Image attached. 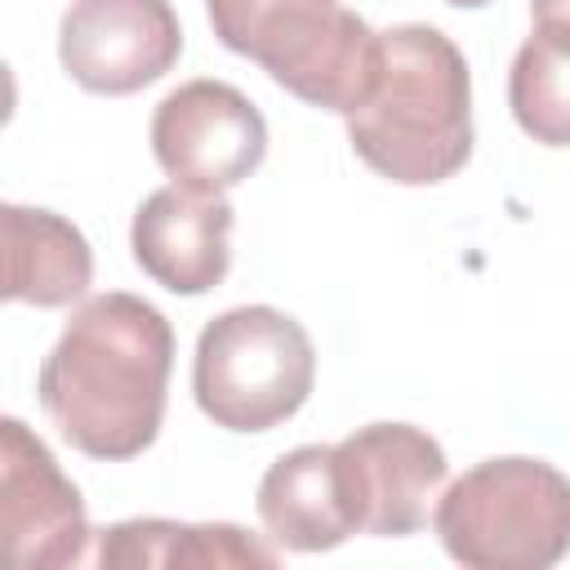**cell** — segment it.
<instances>
[{
	"instance_id": "cell-14",
	"label": "cell",
	"mask_w": 570,
	"mask_h": 570,
	"mask_svg": "<svg viewBox=\"0 0 570 570\" xmlns=\"http://www.w3.org/2000/svg\"><path fill=\"white\" fill-rule=\"evenodd\" d=\"M508 107L543 147H570V31L534 27L508 71Z\"/></svg>"
},
{
	"instance_id": "cell-4",
	"label": "cell",
	"mask_w": 570,
	"mask_h": 570,
	"mask_svg": "<svg viewBox=\"0 0 570 570\" xmlns=\"http://www.w3.org/2000/svg\"><path fill=\"white\" fill-rule=\"evenodd\" d=\"M316 383V352L307 330L267 307H232L196 338L191 392L205 419L227 432H267L303 410Z\"/></svg>"
},
{
	"instance_id": "cell-17",
	"label": "cell",
	"mask_w": 570,
	"mask_h": 570,
	"mask_svg": "<svg viewBox=\"0 0 570 570\" xmlns=\"http://www.w3.org/2000/svg\"><path fill=\"white\" fill-rule=\"evenodd\" d=\"M445 4H454V9H481V4H490V0H445Z\"/></svg>"
},
{
	"instance_id": "cell-7",
	"label": "cell",
	"mask_w": 570,
	"mask_h": 570,
	"mask_svg": "<svg viewBox=\"0 0 570 570\" xmlns=\"http://www.w3.org/2000/svg\"><path fill=\"white\" fill-rule=\"evenodd\" d=\"M356 534L405 539L423 530L445 481V450L414 423H370L334 445Z\"/></svg>"
},
{
	"instance_id": "cell-11",
	"label": "cell",
	"mask_w": 570,
	"mask_h": 570,
	"mask_svg": "<svg viewBox=\"0 0 570 570\" xmlns=\"http://www.w3.org/2000/svg\"><path fill=\"white\" fill-rule=\"evenodd\" d=\"M258 521L285 552H330L356 534L334 445H298L258 481Z\"/></svg>"
},
{
	"instance_id": "cell-8",
	"label": "cell",
	"mask_w": 570,
	"mask_h": 570,
	"mask_svg": "<svg viewBox=\"0 0 570 570\" xmlns=\"http://www.w3.org/2000/svg\"><path fill=\"white\" fill-rule=\"evenodd\" d=\"M183 53L169 0H71L58 27V62L89 94H138Z\"/></svg>"
},
{
	"instance_id": "cell-10",
	"label": "cell",
	"mask_w": 570,
	"mask_h": 570,
	"mask_svg": "<svg viewBox=\"0 0 570 570\" xmlns=\"http://www.w3.org/2000/svg\"><path fill=\"white\" fill-rule=\"evenodd\" d=\"M232 223L236 209L223 191L160 187L134 214V263L169 294H209L232 267Z\"/></svg>"
},
{
	"instance_id": "cell-2",
	"label": "cell",
	"mask_w": 570,
	"mask_h": 570,
	"mask_svg": "<svg viewBox=\"0 0 570 570\" xmlns=\"http://www.w3.org/2000/svg\"><path fill=\"white\" fill-rule=\"evenodd\" d=\"M379 40V80L347 116L352 151L401 187L454 178L472 156V80L459 45L423 22Z\"/></svg>"
},
{
	"instance_id": "cell-6",
	"label": "cell",
	"mask_w": 570,
	"mask_h": 570,
	"mask_svg": "<svg viewBox=\"0 0 570 570\" xmlns=\"http://www.w3.org/2000/svg\"><path fill=\"white\" fill-rule=\"evenodd\" d=\"M151 151L178 187L227 191L263 165L267 120L236 85L187 80L160 98L151 116Z\"/></svg>"
},
{
	"instance_id": "cell-5",
	"label": "cell",
	"mask_w": 570,
	"mask_h": 570,
	"mask_svg": "<svg viewBox=\"0 0 570 570\" xmlns=\"http://www.w3.org/2000/svg\"><path fill=\"white\" fill-rule=\"evenodd\" d=\"M383 40L338 0H303L249 31L240 58L258 62L294 98L352 116L379 80Z\"/></svg>"
},
{
	"instance_id": "cell-12",
	"label": "cell",
	"mask_w": 570,
	"mask_h": 570,
	"mask_svg": "<svg viewBox=\"0 0 570 570\" xmlns=\"http://www.w3.org/2000/svg\"><path fill=\"white\" fill-rule=\"evenodd\" d=\"M4 298L31 307H67L94 281V254L76 223L49 209L4 205Z\"/></svg>"
},
{
	"instance_id": "cell-13",
	"label": "cell",
	"mask_w": 570,
	"mask_h": 570,
	"mask_svg": "<svg viewBox=\"0 0 570 570\" xmlns=\"http://www.w3.org/2000/svg\"><path fill=\"white\" fill-rule=\"evenodd\" d=\"M98 566L102 570H223V566H276V548L254 539L240 525L209 521H165V517H134L116 521L98 534Z\"/></svg>"
},
{
	"instance_id": "cell-3",
	"label": "cell",
	"mask_w": 570,
	"mask_h": 570,
	"mask_svg": "<svg viewBox=\"0 0 570 570\" xmlns=\"http://www.w3.org/2000/svg\"><path fill=\"white\" fill-rule=\"evenodd\" d=\"M441 548L472 570H548L570 552V476L508 454L468 468L432 512Z\"/></svg>"
},
{
	"instance_id": "cell-15",
	"label": "cell",
	"mask_w": 570,
	"mask_h": 570,
	"mask_svg": "<svg viewBox=\"0 0 570 570\" xmlns=\"http://www.w3.org/2000/svg\"><path fill=\"white\" fill-rule=\"evenodd\" d=\"M285 4H298V0H205L209 22H214V36H218L232 53H240V45L249 40V31H254L263 18L281 13Z\"/></svg>"
},
{
	"instance_id": "cell-9",
	"label": "cell",
	"mask_w": 570,
	"mask_h": 570,
	"mask_svg": "<svg viewBox=\"0 0 570 570\" xmlns=\"http://www.w3.org/2000/svg\"><path fill=\"white\" fill-rule=\"evenodd\" d=\"M0 534L13 566L62 570L85 557L89 517L53 450L22 423H0Z\"/></svg>"
},
{
	"instance_id": "cell-16",
	"label": "cell",
	"mask_w": 570,
	"mask_h": 570,
	"mask_svg": "<svg viewBox=\"0 0 570 570\" xmlns=\"http://www.w3.org/2000/svg\"><path fill=\"white\" fill-rule=\"evenodd\" d=\"M534 27H552V31H570V0H530Z\"/></svg>"
},
{
	"instance_id": "cell-1",
	"label": "cell",
	"mask_w": 570,
	"mask_h": 570,
	"mask_svg": "<svg viewBox=\"0 0 570 570\" xmlns=\"http://www.w3.org/2000/svg\"><path fill=\"white\" fill-rule=\"evenodd\" d=\"M174 370V325L138 294L107 289L80 303L49 347L36 392L49 423L89 459L142 454L160 423Z\"/></svg>"
}]
</instances>
